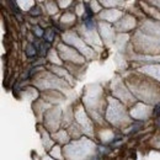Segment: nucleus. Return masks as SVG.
<instances>
[{
    "label": "nucleus",
    "instance_id": "nucleus-5",
    "mask_svg": "<svg viewBox=\"0 0 160 160\" xmlns=\"http://www.w3.org/2000/svg\"><path fill=\"white\" fill-rule=\"evenodd\" d=\"M154 115H160V103L156 105V107H155V110H154Z\"/></svg>",
    "mask_w": 160,
    "mask_h": 160
},
{
    "label": "nucleus",
    "instance_id": "nucleus-1",
    "mask_svg": "<svg viewBox=\"0 0 160 160\" xmlns=\"http://www.w3.org/2000/svg\"><path fill=\"white\" fill-rule=\"evenodd\" d=\"M45 39H46L48 43H51L53 39H54V32H53L52 30H47L45 32Z\"/></svg>",
    "mask_w": 160,
    "mask_h": 160
},
{
    "label": "nucleus",
    "instance_id": "nucleus-3",
    "mask_svg": "<svg viewBox=\"0 0 160 160\" xmlns=\"http://www.w3.org/2000/svg\"><path fill=\"white\" fill-rule=\"evenodd\" d=\"M84 21H85V26H86V29L88 30H92L94 29V22H92V20L90 17H84Z\"/></svg>",
    "mask_w": 160,
    "mask_h": 160
},
{
    "label": "nucleus",
    "instance_id": "nucleus-4",
    "mask_svg": "<svg viewBox=\"0 0 160 160\" xmlns=\"http://www.w3.org/2000/svg\"><path fill=\"white\" fill-rule=\"evenodd\" d=\"M30 12H31L32 15H35V14L39 15V14H41V11H39V8H38V6H33V8L30 10Z\"/></svg>",
    "mask_w": 160,
    "mask_h": 160
},
{
    "label": "nucleus",
    "instance_id": "nucleus-6",
    "mask_svg": "<svg viewBox=\"0 0 160 160\" xmlns=\"http://www.w3.org/2000/svg\"><path fill=\"white\" fill-rule=\"evenodd\" d=\"M158 125H159V127H160V118H159V121H158Z\"/></svg>",
    "mask_w": 160,
    "mask_h": 160
},
{
    "label": "nucleus",
    "instance_id": "nucleus-2",
    "mask_svg": "<svg viewBox=\"0 0 160 160\" xmlns=\"http://www.w3.org/2000/svg\"><path fill=\"white\" fill-rule=\"evenodd\" d=\"M26 52H27L29 57H35V56H36V53H37L38 51H37L36 47H33V46H29V47H27V51H26Z\"/></svg>",
    "mask_w": 160,
    "mask_h": 160
}]
</instances>
